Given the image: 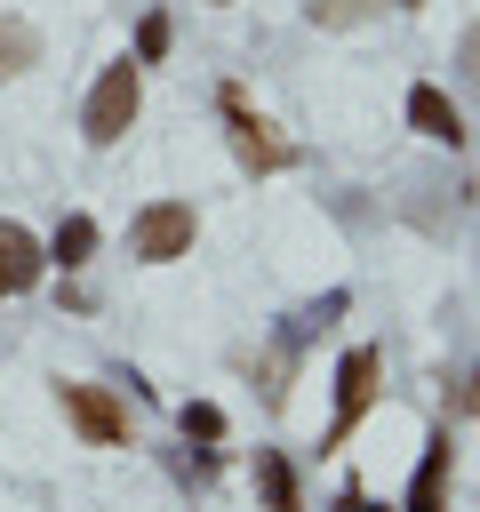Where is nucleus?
<instances>
[{
	"instance_id": "nucleus-1",
	"label": "nucleus",
	"mask_w": 480,
	"mask_h": 512,
	"mask_svg": "<svg viewBox=\"0 0 480 512\" xmlns=\"http://www.w3.org/2000/svg\"><path fill=\"white\" fill-rule=\"evenodd\" d=\"M192 208L184 200H152V208H136V224H128V248L144 256V264H176V256H192Z\"/></svg>"
},
{
	"instance_id": "nucleus-2",
	"label": "nucleus",
	"mask_w": 480,
	"mask_h": 512,
	"mask_svg": "<svg viewBox=\"0 0 480 512\" xmlns=\"http://www.w3.org/2000/svg\"><path fill=\"white\" fill-rule=\"evenodd\" d=\"M136 104H144V88H136V64H104V80H96V96H88V144H120L128 136V120H136Z\"/></svg>"
},
{
	"instance_id": "nucleus-3",
	"label": "nucleus",
	"mask_w": 480,
	"mask_h": 512,
	"mask_svg": "<svg viewBox=\"0 0 480 512\" xmlns=\"http://www.w3.org/2000/svg\"><path fill=\"white\" fill-rule=\"evenodd\" d=\"M224 128H232V152H240V168H248V176H272V168H288V144H280V128H272L264 112H248V96H240V88H224Z\"/></svg>"
},
{
	"instance_id": "nucleus-4",
	"label": "nucleus",
	"mask_w": 480,
	"mask_h": 512,
	"mask_svg": "<svg viewBox=\"0 0 480 512\" xmlns=\"http://www.w3.org/2000/svg\"><path fill=\"white\" fill-rule=\"evenodd\" d=\"M376 376H384V352H376V344H352L344 368H336V424H328V448L352 440V424H360L368 400H376Z\"/></svg>"
},
{
	"instance_id": "nucleus-5",
	"label": "nucleus",
	"mask_w": 480,
	"mask_h": 512,
	"mask_svg": "<svg viewBox=\"0 0 480 512\" xmlns=\"http://www.w3.org/2000/svg\"><path fill=\"white\" fill-rule=\"evenodd\" d=\"M64 416H72L80 440H96V448H120V440H128V408H120L104 384H64Z\"/></svg>"
},
{
	"instance_id": "nucleus-6",
	"label": "nucleus",
	"mask_w": 480,
	"mask_h": 512,
	"mask_svg": "<svg viewBox=\"0 0 480 512\" xmlns=\"http://www.w3.org/2000/svg\"><path fill=\"white\" fill-rule=\"evenodd\" d=\"M40 264H48V256H40V240H32L24 224H8V216H0V296H24V288L40 280Z\"/></svg>"
},
{
	"instance_id": "nucleus-7",
	"label": "nucleus",
	"mask_w": 480,
	"mask_h": 512,
	"mask_svg": "<svg viewBox=\"0 0 480 512\" xmlns=\"http://www.w3.org/2000/svg\"><path fill=\"white\" fill-rule=\"evenodd\" d=\"M408 128L432 136V144H464V112H456L440 88H408Z\"/></svg>"
},
{
	"instance_id": "nucleus-8",
	"label": "nucleus",
	"mask_w": 480,
	"mask_h": 512,
	"mask_svg": "<svg viewBox=\"0 0 480 512\" xmlns=\"http://www.w3.org/2000/svg\"><path fill=\"white\" fill-rule=\"evenodd\" d=\"M256 488H264V512H304L296 472H288V456H280V448H256Z\"/></svg>"
},
{
	"instance_id": "nucleus-9",
	"label": "nucleus",
	"mask_w": 480,
	"mask_h": 512,
	"mask_svg": "<svg viewBox=\"0 0 480 512\" xmlns=\"http://www.w3.org/2000/svg\"><path fill=\"white\" fill-rule=\"evenodd\" d=\"M440 496H448V440H432V448H424L416 488H408V512H440Z\"/></svg>"
},
{
	"instance_id": "nucleus-10",
	"label": "nucleus",
	"mask_w": 480,
	"mask_h": 512,
	"mask_svg": "<svg viewBox=\"0 0 480 512\" xmlns=\"http://www.w3.org/2000/svg\"><path fill=\"white\" fill-rule=\"evenodd\" d=\"M392 0H304V16L320 24V32H344V24H368V16H384Z\"/></svg>"
},
{
	"instance_id": "nucleus-11",
	"label": "nucleus",
	"mask_w": 480,
	"mask_h": 512,
	"mask_svg": "<svg viewBox=\"0 0 480 512\" xmlns=\"http://www.w3.org/2000/svg\"><path fill=\"white\" fill-rule=\"evenodd\" d=\"M24 64H40V32L24 16H0V72H24Z\"/></svg>"
},
{
	"instance_id": "nucleus-12",
	"label": "nucleus",
	"mask_w": 480,
	"mask_h": 512,
	"mask_svg": "<svg viewBox=\"0 0 480 512\" xmlns=\"http://www.w3.org/2000/svg\"><path fill=\"white\" fill-rule=\"evenodd\" d=\"M88 248H96V224H88V216H64V224H56V240H48V256H56L64 272H72V264H88Z\"/></svg>"
},
{
	"instance_id": "nucleus-13",
	"label": "nucleus",
	"mask_w": 480,
	"mask_h": 512,
	"mask_svg": "<svg viewBox=\"0 0 480 512\" xmlns=\"http://www.w3.org/2000/svg\"><path fill=\"white\" fill-rule=\"evenodd\" d=\"M176 424H184V440H224V408L216 400H184Z\"/></svg>"
},
{
	"instance_id": "nucleus-14",
	"label": "nucleus",
	"mask_w": 480,
	"mask_h": 512,
	"mask_svg": "<svg viewBox=\"0 0 480 512\" xmlns=\"http://www.w3.org/2000/svg\"><path fill=\"white\" fill-rule=\"evenodd\" d=\"M136 56H144V64L168 56V16H144V24H136Z\"/></svg>"
},
{
	"instance_id": "nucleus-15",
	"label": "nucleus",
	"mask_w": 480,
	"mask_h": 512,
	"mask_svg": "<svg viewBox=\"0 0 480 512\" xmlns=\"http://www.w3.org/2000/svg\"><path fill=\"white\" fill-rule=\"evenodd\" d=\"M456 64H464V80H472V88H480V24H472V32H464V48H456Z\"/></svg>"
},
{
	"instance_id": "nucleus-16",
	"label": "nucleus",
	"mask_w": 480,
	"mask_h": 512,
	"mask_svg": "<svg viewBox=\"0 0 480 512\" xmlns=\"http://www.w3.org/2000/svg\"><path fill=\"white\" fill-rule=\"evenodd\" d=\"M336 512H376V504H368V488H344V496H336Z\"/></svg>"
}]
</instances>
